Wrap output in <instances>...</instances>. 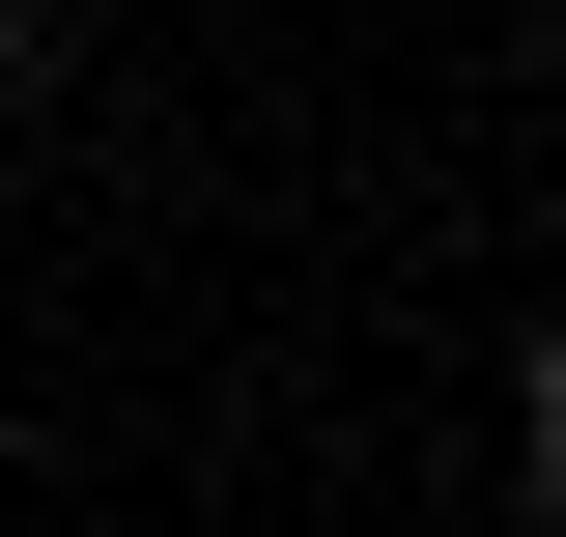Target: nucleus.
<instances>
[{"label":"nucleus","instance_id":"nucleus-1","mask_svg":"<svg viewBox=\"0 0 566 537\" xmlns=\"http://www.w3.org/2000/svg\"><path fill=\"white\" fill-rule=\"evenodd\" d=\"M538 481H566V339H538Z\"/></svg>","mask_w":566,"mask_h":537}]
</instances>
